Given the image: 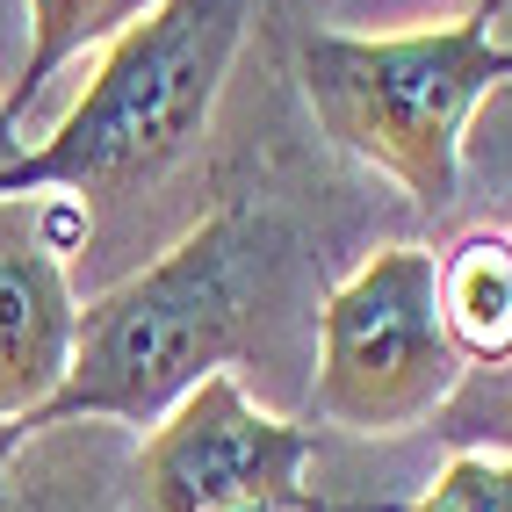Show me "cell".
Masks as SVG:
<instances>
[{"mask_svg":"<svg viewBox=\"0 0 512 512\" xmlns=\"http://www.w3.org/2000/svg\"><path fill=\"white\" fill-rule=\"evenodd\" d=\"M275 246V217L253 202L195 217L166 253H152L138 275L80 303L73 368L51 404H37L15 433H0V455L22 448L29 433L116 419V426H159L202 375L231 368L246 354V303Z\"/></svg>","mask_w":512,"mask_h":512,"instance_id":"1","label":"cell"},{"mask_svg":"<svg viewBox=\"0 0 512 512\" xmlns=\"http://www.w3.org/2000/svg\"><path fill=\"white\" fill-rule=\"evenodd\" d=\"M253 8L260 0H152L138 8L109 37L94 80L58 116V130L0 166V195H73L101 224V210H130L152 188H166L210 138Z\"/></svg>","mask_w":512,"mask_h":512,"instance_id":"2","label":"cell"},{"mask_svg":"<svg viewBox=\"0 0 512 512\" xmlns=\"http://www.w3.org/2000/svg\"><path fill=\"white\" fill-rule=\"evenodd\" d=\"M491 15L498 0L412 29H318L296 51L318 130L347 159L397 181L419 210H448L462 195L469 116L512 87V44Z\"/></svg>","mask_w":512,"mask_h":512,"instance_id":"3","label":"cell"},{"mask_svg":"<svg viewBox=\"0 0 512 512\" xmlns=\"http://www.w3.org/2000/svg\"><path fill=\"white\" fill-rule=\"evenodd\" d=\"M469 361L440 325V253L383 246L368 253L318 311V383L311 404L325 426L419 433L455 397Z\"/></svg>","mask_w":512,"mask_h":512,"instance_id":"4","label":"cell"},{"mask_svg":"<svg viewBox=\"0 0 512 512\" xmlns=\"http://www.w3.org/2000/svg\"><path fill=\"white\" fill-rule=\"evenodd\" d=\"M318 433L253 404L231 368L202 383L145 433V512H325L311 491Z\"/></svg>","mask_w":512,"mask_h":512,"instance_id":"5","label":"cell"},{"mask_svg":"<svg viewBox=\"0 0 512 512\" xmlns=\"http://www.w3.org/2000/svg\"><path fill=\"white\" fill-rule=\"evenodd\" d=\"M94 217L73 195H0V433L58 397L80 339L73 253Z\"/></svg>","mask_w":512,"mask_h":512,"instance_id":"6","label":"cell"},{"mask_svg":"<svg viewBox=\"0 0 512 512\" xmlns=\"http://www.w3.org/2000/svg\"><path fill=\"white\" fill-rule=\"evenodd\" d=\"M440 325L469 368L512 361V238L469 231L440 253Z\"/></svg>","mask_w":512,"mask_h":512,"instance_id":"7","label":"cell"},{"mask_svg":"<svg viewBox=\"0 0 512 512\" xmlns=\"http://www.w3.org/2000/svg\"><path fill=\"white\" fill-rule=\"evenodd\" d=\"M138 8L145 0H29V58H22V80L8 87V101H0V116L15 123L65 58L87 51L94 37H116Z\"/></svg>","mask_w":512,"mask_h":512,"instance_id":"8","label":"cell"},{"mask_svg":"<svg viewBox=\"0 0 512 512\" xmlns=\"http://www.w3.org/2000/svg\"><path fill=\"white\" fill-rule=\"evenodd\" d=\"M433 440H448V455H505L512 462V361L469 368L455 397L433 412Z\"/></svg>","mask_w":512,"mask_h":512,"instance_id":"9","label":"cell"},{"mask_svg":"<svg viewBox=\"0 0 512 512\" xmlns=\"http://www.w3.org/2000/svg\"><path fill=\"white\" fill-rule=\"evenodd\" d=\"M404 512H512V462L505 455H448L440 476Z\"/></svg>","mask_w":512,"mask_h":512,"instance_id":"10","label":"cell"},{"mask_svg":"<svg viewBox=\"0 0 512 512\" xmlns=\"http://www.w3.org/2000/svg\"><path fill=\"white\" fill-rule=\"evenodd\" d=\"M390 15H440V8H476V0H375Z\"/></svg>","mask_w":512,"mask_h":512,"instance_id":"11","label":"cell"},{"mask_svg":"<svg viewBox=\"0 0 512 512\" xmlns=\"http://www.w3.org/2000/svg\"><path fill=\"white\" fill-rule=\"evenodd\" d=\"M22 152H29V145L15 138V123H8V116H0V166H8V159H22Z\"/></svg>","mask_w":512,"mask_h":512,"instance_id":"12","label":"cell"}]
</instances>
